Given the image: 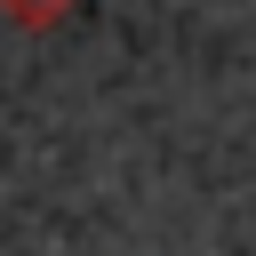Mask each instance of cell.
<instances>
[{"mask_svg": "<svg viewBox=\"0 0 256 256\" xmlns=\"http://www.w3.org/2000/svg\"><path fill=\"white\" fill-rule=\"evenodd\" d=\"M72 8H80V0H0V16H8V24H24V32H56Z\"/></svg>", "mask_w": 256, "mask_h": 256, "instance_id": "6da1fadb", "label": "cell"}]
</instances>
